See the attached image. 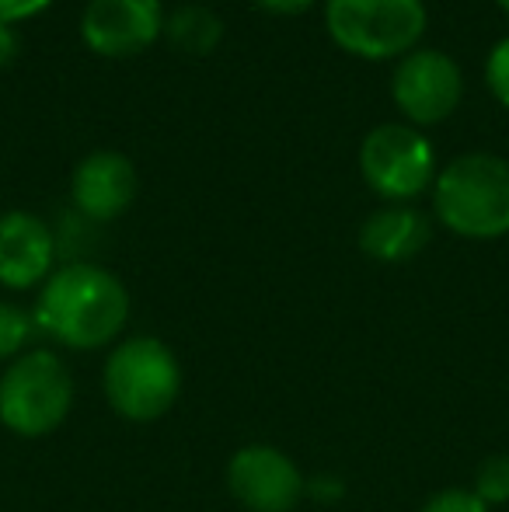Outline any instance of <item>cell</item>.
Instances as JSON below:
<instances>
[{
    "label": "cell",
    "mask_w": 509,
    "mask_h": 512,
    "mask_svg": "<svg viewBox=\"0 0 509 512\" xmlns=\"http://www.w3.org/2000/svg\"><path fill=\"white\" fill-rule=\"evenodd\" d=\"M35 331L63 349L95 352L116 345L129 321V290L98 262H67L39 286Z\"/></svg>",
    "instance_id": "cell-1"
},
{
    "label": "cell",
    "mask_w": 509,
    "mask_h": 512,
    "mask_svg": "<svg viewBox=\"0 0 509 512\" xmlns=\"http://www.w3.org/2000/svg\"><path fill=\"white\" fill-rule=\"evenodd\" d=\"M433 216L464 241H496L509 234V161L499 154H461L440 168Z\"/></svg>",
    "instance_id": "cell-2"
},
{
    "label": "cell",
    "mask_w": 509,
    "mask_h": 512,
    "mask_svg": "<svg viewBox=\"0 0 509 512\" xmlns=\"http://www.w3.org/2000/svg\"><path fill=\"white\" fill-rule=\"evenodd\" d=\"M109 408L126 422H157L182 394V363L157 335H129L109 349L102 370Z\"/></svg>",
    "instance_id": "cell-3"
},
{
    "label": "cell",
    "mask_w": 509,
    "mask_h": 512,
    "mask_svg": "<svg viewBox=\"0 0 509 512\" xmlns=\"http://www.w3.org/2000/svg\"><path fill=\"white\" fill-rule=\"evenodd\" d=\"M74 394L60 352L28 349L0 373V425L21 439H42L67 422Z\"/></svg>",
    "instance_id": "cell-4"
},
{
    "label": "cell",
    "mask_w": 509,
    "mask_h": 512,
    "mask_svg": "<svg viewBox=\"0 0 509 512\" xmlns=\"http://www.w3.org/2000/svg\"><path fill=\"white\" fill-rule=\"evenodd\" d=\"M426 25V0H325L328 35L356 60L398 63L422 46Z\"/></svg>",
    "instance_id": "cell-5"
},
{
    "label": "cell",
    "mask_w": 509,
    "mask_h": 512,
    "mask_svg": "<svg viewBox=\"0 0 509 512\" xmlns=\"http://www.w3.org/2000/svg\"><path fill=\"white\" fill-rule=\"evenodd\" d=\"M360 175L384 203H412L440 175L436 147L408 122H381L360 143Z\"/></svg>",
    "instance_id": "cell-6"
},
{
    "label": "cell",
    "mask_w": 509,
    "mask_h": 512,
    "mask_svg": "<svg viewBox=\"0 0 509 512\" xmlns=\"http://www.w3.org/2000/svg\"><path fill=\"white\" fill-rule=\"evenodd\" d=\"M391 98L408 126H440L457 112L464 98L461 63L443 49H412L394 63Z\"/></svg>",
    "instance_id": "cell-7"
},
{
    "label": "cell",
    "mask_w": 509,
    "mask_h": 512,
    "mask_svg": "<svg viewBox=\"0 0 509 512\" xmlns=\"http://www.w3.org/2000/svg\"><path fill=\"white\" fill-rule=\"evenodd\" d=\"M164 0H88L81 42L102 60H133L164 39Z\"/></svg>",
    "instance_id": "cell-8"
},
{
    "label": "cell",
    "mask_w": 509,
    "mask_h": 512,
    "mask_svg": "<svg viewBox=\"0 0 509 512\" xmlns=\"http://www.w3.org/2000/svg\"><path fill=\"white\" fill-rule=\"evenodd\" d=\"M227 492L248 512H293L307 495V478L279 446L248 443L227 460Z\"/></svg>",
    "instance_id": "cell-9"
},
{
    "label": "cell",
    "mask_w": 509,
    "mask_h": 512,
    "mask_svg": "<svg viewBox=\"0 0 509 512\" xmlns=\"http://www.w3.org/2000/svg\"><path fill=\"white\" fill-rule=\"evenodd\" d=\"M140 175L123 150H91L70 175V203L88 223H112L136 203Z\"/></svg>",
    "instance_id": "cell-10"
},
{
    "label": "cell",
    "mask_w": 509,
    "mask_h": 512,
    "mask_svg": "<svg viewBox=\"0 0 509 512\" xmlns=\"http://www.w3.org/2000/svg\"><path fill=\"white\" fill-rule=\"evenodd\" d=\"M56 230L28 209L0 213V286L14 293L39 290L56 272Z\"/></svg>",
    "instance_id": "cell-11"
},
{
    "label": "cell",
    "mask_w": 509,
    "mask_h": 512,
    "mask_svg": "<svg viewBox=\"0 0 509 512\" xmlns=\"http://www.w3.org/2000/svg\"><path fill=\"white\" fill-rule=\"evenodd\" d=\"M433 237V223L412 203H384L363 220L360 251L374 262L398 265L415 258Z\"/></svg>",
    "instance_id": "cell-12"
},
{
    "label": "cell",
    "mask_w": 509,
    "mask_h": 512,
    "mask_svg": "<svg viewBox=\"0 0 509 512\" xmlns=\"http://www.w3.org/2000/svg\"><path fill=\"white\" fill-rule=\"evenodd\" d=\"M227 28L213 7L206 4H182L164 18V39L185 56H210L220 49Z\"/></svg>",
    "instance_id": "cell-13"
},
{
    "label": "cell",
    "mask_w": 509,
    "mask_h": 512,
    "mask_svg": "<svg viewBox=\"0 0 509 512\" xmlns=\"http://www.w3.org/2000/svg\"><path fill=\"white\" fill-rule=\"evenodd\" d=\"M32 335H39L32 310L11 304V300H0V366L14 363L21 352H28Z\"/></svg>",
    "instance_id": "cell-14"
},
{
    "label": "cell",
    "mask_w": 509,
    "mask_h": 512,
    "mask_svg": "<svg viewBox=\"0 0 509 512\" xmlns=\"http://www.w3.org/2000/svg\"><path fill=\"white\" fill-rule=\"evenodd\" d=\"M471 492L485 502V506H506L509 502V453H492L478 464L475 485Z\"/></svg>",
    "instance_id": "cell-15"
},
{
    "label": "cell",
    "mask_w": 509,
    "mask_h": 512,
    "mask_svg": "<svg viewBox=\"0 0 509 512\" xmlns=\"http://www.w3.org/2000/svg\"><path fill=\"white\" fill-rule=\"evenodd\" d=\"M485 88L499 105L509 108V35H503L485 56Z\"/></svg>",
    "instance_id": "cell-16"
},
{
    "label": "cell",
    "mask_w": 509,
    "mask_h": 512,
    "mask_svg": "<svg viewBox=\"0 0 509 512\" xmlns=\"http://www.w3.org/2000/svg\"><path fill=\"white\" fill-rule=\"evenodd\" d=\"M419 512H492L471 488H443L429 495Z\"/></svg>",
    "instance_id": "cell-17"
},
{
    "label": "cell",
    "mask_w": 509,
    "mask_h": 512,
    "mask_svg": "<svg viewBox=\"0 0 509 512\" xmlns=\"http://www.w3.org/2000/svg\"><path fill=\"white\" fill-rule=\"evenodd\" d=\"M53 0H0V25H14L18 28L21 21L39 18Z\"/></svg>",
    "instance_id": "cell-18"
},
{
    "label": "cell",
    "mask_w": 509,
    "mask_h": 512,
    "mask_svg": "<svg viewBox=\"0 0 509 512\" xmlns=\"http://www.w3.org/2000/svg\"><path fill=\"white\" fill-rule=\"evenodd\" d=\"M307 495L314 502H321V506H328V502H339L346 495V485H342L339 474H318V478L307 481Z\"/></svg>",
    "instance_id": "cell-19"
},
{
    "label": "cell",
    "mask_w": 509,
    "mask_h": 512,
    "mask_svg": "<svg viewBox=\"0 0 509 512\" xmlns=\"http://www.w3.org/2000/svg\"><path fill=\"white\" fill-rule=\"evenodd\" d=\"M258 11L276 14V18H300V14L311 11L318 0H252Z\"/></svg>",
    "instance_id": "cell-20"
},
{
    "label": "cell",
    "mask_w": 509,
    "mask_h": 512,
    "mask_svg": "<svg viewBox=\"0 0 509 512\" xmlns=\"http://www.w3.org/2000/svg\"><path fill=\"white\" fill-rule=\"evenodd\" d=\"M21 53V35L14 25H0V67H11Z\"/></svg>",
    "instance_id": "cell-21"
},
{
    "label": "cell",
    "mask_w": 509,
    "mask_h": 512,
    "mask_svg": "<svg viewBox=\"0 0 509 512\" xmlns=\"http://www.w3.org/2000/svg\"><path fill=\"white\" fill-rule=\"evenodd\" d=\"M496 4H499V7H503V11L509 14V0H496Z\"/></svg>",
    "instance_id": "cell-22"
}]
</instances>
